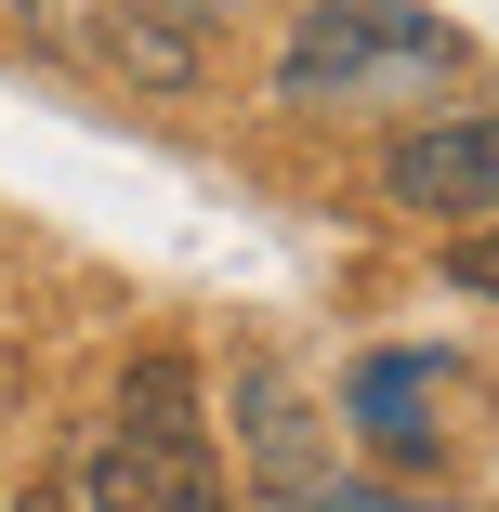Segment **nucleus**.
<instances>
[{
    "label": "nucleus",
    "instance_id": "nucleus-1",
    "mask_svg": "<svg viewBox=\"0 0 499 512\" xmlns=\"http://www.w3.org/2000/svg\"><path fill=\"white\" fill-rule=\"evenodd\" d=\"M473 79V27L434 0H289V27L263 53V106L303 132H421L447 119V92Z\"/></svg>",
    "mask_w": 499,
    "mask_h": 512
},
{
    "label": "nucleus",
    "instance_id": "nucleus-2",
    "mask_svg": "<svg viewBox=\"0 0 499 512\" xmlns=\"http://www.w3.org/2000/svg\"><path fill=\"white\" fill-rule=\"evenodd\" d=\"M381 211L421 224V237H499V92H473V106L421 119L381 145Z\"/></svg>",
    "mask_w": 499,
    "mask_h": 512
},
{
    "label": "nucleus",
    "instance_id": "nucleus-3",
    "mask_svg": "<svg viewBox=\"0 0 499 512\" xmlns=\"http://www.w3.org/2000/svg\"><path fill=\"white\" fill-rule=\"evenodd\" d=\"M79 79H106V92H211V40H184L171 14H145V0H119L106 27L79 40Z\"/></svg>",
    "mask_w": 499,
    "mask_h": 512
},
{
    "label": "nucleus",
    "instance_id": "nucleus-4",
    "mask_svg": "<svg viewBox=\"0 0 499 512\" xmlns=\"http://www.w3.org/2000/svg\"><path fill=\"white\" fill-rule=\"evenodd\" d=\"M119 434L145 460H211V394H197L184 355H132L119 368Z\"/></svg>",
    "mask_w": 499,
    "mask_h": 512
},
{
    "label": "nucleus",
    "instance_id": "nucleus-5",
    "mask_svg": "<svg viewBox=\"0 0 499 512\" xmlns=\"http://www.w3.org/2000/svg\"><path fill=\"white\" fill-rule=\"evenodd\" d=\"M53 499H66V512H171V499H158V460H145L119 421H92V434H79V460L53 473Z\"/></svg>",
    "mask_w": 499,
    "mask_h": 512
},
{
    "label": "nucleus",
    "instance_id": "nucleus-6",
    "mask_svg": "<svg viewBox=\"0 0 499 512\" xmlns=\"http://www.w3.org/2000/svg\"><path fill=\"white\" fill-rule=\"evenodd\" d=\"M106 14H119V0H14V40L53 53V66H79V40L106 27Z\"/></svg>",
    "mask_w": 499,
    "mask_h": 512
},
{
    "label": "nucleus",
    "instance_id": "nucleus-7",
    "mask_svg": "<svg viewBox=\"0 0 499 512\" xmlns=\"http://www.w3.org/2000/svg\"><path fill=\"white\" fill-rule=\"evenodd\" d=\"M447 289H473V302H499V237H447Z\"/></svg>",
    "mask_w": 499,
    "mask_h": 512
},
{
    "label": "nucleus",
    "instance_id": "nucleus-8",
    "mask_svg": "<svg viewBox=\"0 0 499 512\" xmlns=\"http://www.w3.org/2000/svg\"><path fill=\"white\" fill-rule=\"evenodd\" d=\"M145 14H171V27H184V40H224V27H237V14H250V0H145Z\"/></svg>",
    "mask_w": 499,
    "mask_h": 512
},
{
    "label": "nucleus",
    "instance_id": "nucleus-9",
    "mask_svg": "<svg viewBox=\"0 0 499 512\" xmlns=\"http://www.w3.org/2000/svg\"><path fill=\"white\" fill-rule=\"evenodd\" d=\"M0 512H66V499H53V486H14V499H0Z\"/></svg>",
    "mask_w": 499,
    "mask_h": 512
}]
</instances>
